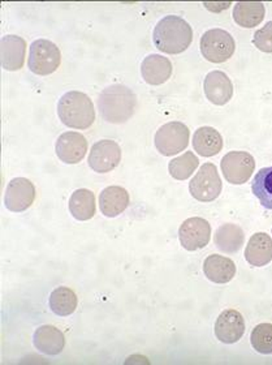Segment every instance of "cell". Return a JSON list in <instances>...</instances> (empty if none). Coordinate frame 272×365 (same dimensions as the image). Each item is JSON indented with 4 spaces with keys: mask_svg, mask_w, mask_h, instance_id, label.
I'll use <instances>...</instances> for the list:
<instances>
[{
    "mask_svg": "<svg viewBox=\"0 0 272 365\" xmlns=\"http://www.w3.org/2000/svg\"><path fill=\"white\" fill-rule=\"evenodd\" d=\"M136 94L125 85H110L99 94V114L105 122L111 124L128 122L136 113Z\"/></svg>",
    "mask_w": 272,
    "mask_h": 365,
    "instance_id": "6da1fadb",
    "label": "cell"
},
{
    "mask_svg": "<svg viewBox=\"0 0 272 365\" xmlns=\"http://www.w3.org/2000/svg\"><path fill=\"white\" fill-rule=\"evenodd\" d=\"M152 41L162 53H182L193 42V29L180 16H166L157 24L152 33Z\"/></svg>",
    "mask_w": 272,
    "mask_h": 365,
    "instance_id": "7a4b0ae2",
    "label": "cell"
},
{
    "mask_svg": "<svg viewBox=\"0 0 272 365\" xmlns=\"http://www.w3.org/2000/svg\"><path fill=\"white\" fill-rule=\"evenodd\" d=\"M58 115L63 124L75 130H88L95 122V108L88 94L68 91L58 103Z\"/></svg>",
    "mask_w": 272,
    "mask_h": 365,
    "instance_id": "3957f363",
    "label": "cell"
},
{
    "mask_svg": "<svg viewBox=\"0 0 272 365\" xmlns=\"http://www.w3.org/2000/svg\"><path fill=\"white\" fill-rule=\"evenodd\" d=\"M61 63V50L51 41L37 39L31 43L28 66L33 73L48 76L59 68Z\"/></svg>",
    "mask_w": 272,
    "mask_h": 365,
    "instance_id": "277c9868",
    "label": "cell"
},
{
    "mask_svg": "<svg viewBox=\"0 0 272 365\" xmlns=\"http://www.w3.org/2000/svg\"><path fill=\"white\" fill-rule=\"evenodd\" d=\"M190 130L184 123L169 122L155 133V148L162 155L172 157L184 152L189 145Z\"/></svg>",
    "mask_w": 272,
    "mask_h": 365,
    "instance_id": "5b68a950",
    "label": "cell"
},
{
    "mask_svg": "<svg viewBox=\"0 0 272 365\" xmlns=\"http://www.w3.org/2000/svg\"><path fill=\"white\" fill-rule=\"evenodd\" d=\"M199 47L206 61L224 63L232 58L236 50V42L227 31L215 28L204 31Z\"/></svg>",
    "mask_w": 272,
    "mask_h": 365,
    "instance_id": "8992f818",
    "label": "cell"
},
{
    "mask_svg": "<svg viewBox=\"0 0 272 365\" xmlns=\"http://www.w3.org/2000/svg\"><path fill=\"white\" fill-rule=\"evenodd\" d=\"M223 190L218 168L214 163H204L196 176L190 180L189 192L201 202H210L219 197Z\"/></svg>",
    "mask_w": 272,
    "mask_h": 365,
    "instance_id": "52a82bcc",
    "label": "cell"
},
{
    "mask_svg": "<svg viewBox=\"0 0 272 365\" xmlns=\"http://www.w3.org/2000/svg\"><path fill=\"white\" fill-rule=\"evenodd\" d=\"M256 170V160L248 152H229L221 160V171L228 182L241 185L248 182Z\"/></svg>",
    "mask_w": 272,
    "mask_h": 365,
    "instance_id": "ba28073f",
    "label": "cell"
},
{
    "mask_svg": "<svg viewBox=\"0 0 272 365\" xmlns=\"http://www.w3.org/2000/svg\"><path fill=\"white\" fill-rule=\"evenodd\" d=\"M120 160V145L113 140H100L93 145L88 162L95 173L106 174L117 168Z\"/></svg>",
    "mask_w": 272,
    "mask_h": 365,
    "instance_id": "9c48e42d",
    "label": "cell"
},
{
    "mask_svg": "<svg viewBox=\"0 0 272 365\" xmlns=\"http://www.w3.org/2000/svg\"><path fill=\"white\" fill-rule=\"evenodd\" d=\"M36 201V187L25 178H15L8 182L4 205L9 212L21 213L29 209Z\"/></svg>",
    "mask_w": 272,
    "mask_h": 365,
    "instance_id": "30bf717a",
    "label": "cell"
},
{
    "mask_svg": "<svg viewBox=\"0 0 272 365\" xmlns=\"http://www.w3.org/2000/svg\"><path fill=\"white\" fill-rule=\"evenodd\" d=\"M211 226L204 218L193 217L184 221L179 230V239L187 251L202 250L210 243Z\"/></svg>",
    "mask_w": 272,
    "mask_h": 365,
    "instance_id": "8fae6325",
    "label": "cell"
},
{
    "mask_svg": "<svg viewBox=\"0 0 272 365\" xmlns=\"http://www.w3.org/2000/svg\"><path fill=\"white\" fill-rule=\"evenodd\" d=\"M55 152L61 162L76 165L88 153V140L78 132H64L56 141Z\"/></svg>",
    "mask_w": 272,
    "mask_h": 365,
    "instance_id": "7c38bea8",
    "label": "cell"
},
{
    "mask_svg": "<svg viewBox=\"0 0 272 365\" xmlns=\"http://www.w3.org/2000/svg\"><path fill=\"white\" fill-rule=\"evenodd\" d=\"M245 329L246 325L241 313L234 309H226L220 313L214 330L220 342L234 344L244 336Z\"/></svg>",
    "mask_w": 272,
    "mask_h": 365,
    "instance_id": "4fadbf2b",
    "label": "cell"
},
{
    "mask_svg": "<svg viewBox=\"0 0 272 365\" xmlns=\"http://www.w3.org/2000/svg\"><path fill=\"white\" fill-rule=\"evenodd\" d=\"M204 89L207 99L216 106L227 105L234 97V84L221 71H212L206 76Z\"/></svg>",
    "mask_w": 272,
    "mask_h": 365,
    "instance_id": "5bb4252c",
    "label": "cell"
},
{
    "mask_svg": "<svg viewBox=\"0 0 272 365\" xmlns=\"http://www.w3.org/2000/svg\"><path fill=\"white\" fill-rule=\"evenodd\" d=\"M141 75L149 85L164 84L172 76V63L163 55L152 53L142 61Z\"/></svg>",
    "mask_w": 272,
    "mask_h": 365,
    "instance_id": "9a60e30c",
    "label": "cell"
},
{
    "mask_svg": "<svg viewBox=\"0 0 272 365\" xmlns=\"http://www.w3.org/2000/svg\"><path fill=\"white\" fill-rule=\"evenodd\" d=\"M1 67L6 71H19L23 68L26 42L19 36H4L1 38Z\"/></svg>",
    "mask_w": 272,
    "mask_h": 365,
    "instance_id": "2e32d148",
    "label": "cell"
},
{
    "mask_svg": "<svg viewBox=\"0 0 272 365\" xmlns=\"http://www.w3.org/2000/svg\"><path fill=\"white\" fill-rule=\"evenodd\" d=\"M33 343L36 349L50 356L59 355L66 347V336L58 327L53 325L39 327L33 335Z\"/></svg>",
    "mask_w": 272,
    "mask_h": 365,
    "instance_id": "e0dca14e",
    "label": "cell"
},
{
    "mask_svg": "<svg viewBox=\"0 0 272 365\" xmlns=\"http://www.w3.org/2000/svg\"><path fill=\"white\" fill-rule=\"evenodd\" d=\"M245 259L254 267H266L272 261V239L266 232H257L250 237L245 248Z\"/></svg>",
    "mask_w": 272,
    "mask_h": 365,
    "instance_id": "ac0fdd59",
    "label": "cell"
},
{
    "mask_svg": "<svg viewBox=\"0 0 272 365\" xmlns=\"http://www.w3.org/2000/svg\"><path fill=\"white\" fill-rule=\"evenodd\" d=\"M129 205L128 190L119 185L107 187L99 195L100 212L108 218L120 215Z\"/></svg>",
    "mask_w": 272,
    "mask_h": 365,
    "instance_id": "d6986e66",
    "label": "cell"
},
{
    "mask_svg": "<svg viewBox=\"0 0 272 365\" xmlns=\"http://www.w3.org/2000/svg\"><path fill=\"white\" fill-rule=\"evenodd\" d=\"M204 273L207 279L214 283L224 284L234 279L236 275V264L224 256L211 255L204 259Z\"/></svg>",
    "mask_w": 272,
    "mask_h": 365,
    "instance_id": "ffe728a7",
    "label": "cell"
},
{
    "mask_svg": "<svg viewBox=\"0 0 272 365\" xmlns=\"http://www.w3.org/2000/svg\"><path fill=\"white\" fill-rule=\"evenodd\" d=\"M193 148L202 157H214L223 149V137L212 127H201L194 132Z\"/></svg>",
    "mask_w": 272,
    "mask_h": 365,
    "instance_id": "44dd1931",
    "label": "cell"
},
{
    "mask_svg": "<svg viewBox=\"0 0 272 365\" xmlns=\"http://www.w3.org/2000/svg\"><path fill=\"white\" fill-rule=\"evenodd\" d=\"M214 242L220 252L232 255L241 250L245 242V234L240 226L234 223H226L216 230Z\"/></svg>",
    "mask_w": 272,
    "mask_h": 365,
    "instance_id": "7402d4cb",
    "label": "cell"
},
{
    "mask_svg": "<svg viewBox=\"0 0 272 365\" xmlns=\"http://www.w3.org/2000/svg\"><path fill=\"white\" fill-rule=\"evenodd\" d=\"M266 8L259 1H240L234 8V20L242 28H256L263 21Z\"/></svg>",
    "mask_w": 272,
    "mask_h": 365,
    "instance_id": "603a6c76",
    "label": "cell"
},
{
    "mask_svg": "<svg viewBox=\"0 0 272 365\" xmlns=\"http://www.w3.org/2000/svg\"><path fill=\"white\" fill-rule=\"evenodd\" d=\"M95 196L89 190H77L69 198V212L77 221H89L95 215Z\"/></svg>",
    "mask_w": 272,
    "mask_h": 365,
    "instance_id": "cb8c5ba5",
    "label": "cell"
},
{
    "mask_svg": "<svg viewBox=\"0 0 272 365\" xmlns=\"http://www.w3.org/2000/svg\"><path fill=\"white\" fill-rule=\"evenodd\" d=\"M50 308L55 314L67 317L75 313L78 305V299L75 291L68 287H58L50 295Z\"/></svg>",
    "mask_w": 272,
    "mask_h": 365,
    "instance_id": "d4e9b609",
    "label": "cell"
},
{
    "mask_svg": "<svg viewBox=\"0 0 272 365\" xmlns=\"http://www.w3.org/2000/svg\"><path fill=\"white\" fill-rule=\"evenodd\" d=\"M251 190L262 206L272 210V166L261 168L253 179Z\"/></svg>",
    "mask_w": 272,
    "mask_h": 365,
    "instance_id": "484cf974",
    "label": "cell"
},
{
    "mask_svg": "<svg viewBox=\"0 0 272 365\" xmlns=\"http://www.w3.org/2000/svg\"><path fill=\"white\" fill-rule=\"evenodd\" d=\"M198 166L199 160L197 158L196 154L193 152H185L180 157L169 162L168 171L176 180H187L193 175Z\"/></svg>",
    "mask_w": 272,
    "mask_h": 365,
    "instance_id": "4316f807",
    "label": "cell"
},
{
    "mask_svg": "<svg viewBox=\"0 0 272 365\" xmlns=\"http://www.w3.org/2000/svg\"><path fill=\"white\" fill-rule=\"evenodd\" d=\"M250 342L258 354L271 355L272 354V324H259L253 329L250 335Z\"/></svg>",
    "mask_w": 272,
    "mask_h": 365,
    "instance_id": "83f0119b",
    "label": "cell"
},
{
    "mask_svg": "<svg viewBox=\"0 0 272 365\" xmlns=\"http://www.w3.org/2000/svg\"><path fill=\"white\" fill-rule=\"evenodd\" d=\"M253 43L258 50L263 53H272V21L266 24L259 31H256Z\"/></svg>",
    "mask_w": 272,
    "mask_h": 365,
    "instance_id": "f1b7e54d",
    "label": "cell"
}]
</instances>
